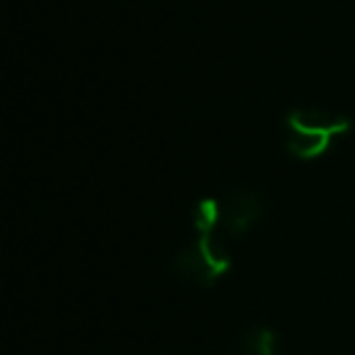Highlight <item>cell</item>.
I'll return each instance as SVG.
<instances>
[{"mask_svg": "<svg viewBox=\"0 0 355 355\" xmlns=\"http://www.w3.org/2000/svg\"><path fill=\"white\" fill-rule=\"evenodd\" d=\"M232 355H280V338L270 326H251L234 343Z\"/></svg>", "mask_w": 355, "mask_h": 355, "instance_id": "obj_4", "label": "cell"}, {"mask_svg": "<svg viewBox=\"0 0 355 355\" xmlns=\"http://www.w3.org/2000/svg\"><path fill=\"white\" fill-rule=\"evenodd\" d=\"M234 258L214 241V234H198L190 246L173 258V272L195 287H212L232 270Z\"/></svg>", "mask_w": 355, "mask_h": 355, "instance_id": "obj_2", "label": "cell"}, {"mask_svg": "<svg viewBox=\"0 0 355 355\" xmlns=\"http://www.w3.org/2000/svg\"><path fill=\"white\" fill-rule=\"evenodd\" d=\"M266 205L253 190H234L222 205V227L229 236L241 239L263 219Z\"/></svg>", "mask_w": 355, "mask_h": 355, "instance_id": "obj_3", "label": "cell"}, {"mask_svg": "<svg viewBox=\"0 0 355 355\" xmlns=\"http://www.w3.org/2000/svg\"><path fill=\"white\" fill-rule=\"evenodd\" d=\"M350 129L353 122L343 114L292 110L285 117V146L300 161H316Z\"/></svg>", "mask_w": 355, "mask_h": 355, "instance_id": "obj_1", "label": "cell"}, {"mask_svg": "<svg viewBox=\"0 0 355 355\" xmlns=\"http://www.w3.org/2000/svg\"><path fill=\"white\" fill-rule=\"evenodd\" d=\"M217 224H222V202L214 198H205L193 209V227L198 234H214Z\"/></svg>", "mask_w": 355, "mask_h": 355, "instance_id": "obj_5", "label": "cell"}]
</instances>
